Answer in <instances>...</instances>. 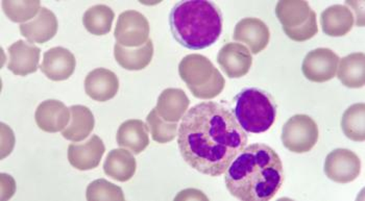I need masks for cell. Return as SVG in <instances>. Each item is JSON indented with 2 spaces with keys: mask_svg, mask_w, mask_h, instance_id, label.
<instances>
[{
  "mask_svg": "<svg viewBox=\"0 0 365 201\" xmlns=\"http://www.w3.org/2000/svg\"><path fill=\"white\" fill-rule=\"evenodd\" d=\"M182 119L178 134L180 153L191 168L202 175H225L247 148V133L233 113L220 103H198Z\"/></svg>",
  "mask_w": 365,
  "mask_h": 201,
  "instance_id": "cell-1",
  "label": "cell"
},
{
  "mask_svg": "<svg viewBox=\"0 0 365 201\" xmlns=\"http://www.w3.org/2000/svg\"><path fill=\"white\" fill-rule=\"evenodd\" d=\"M225 182L227 191L237 200L268 201L283 185V163L267 144H252L230 165Z\"/></svg>",
  "mask_w": 365,
  "mask_h": 201,
  "instance_id": "cell-2",
  "label": "cell"
},
{
  "mask_svg": "<svg viewBox=\"0 0 365 201\" xmlns=\"http://www.w3.org/2000/svg\"><path fill=\"white\" fill-rule=\"evenodd\" d=\"M169 26L182 46L193 51L208 48L222 35V10L206 0L180 1L169 14Z\"/></svg>",
  "mask_w": 365,
  "mask_h": 201,
  "instance_id": "cell-3",
  "label": "cell"
},
{
  "mask_svg": "<svg viewBox=\"0 0 365 201\" xmlns=\"http://www.w3.org/2000/svg\"><path fill=\"white\" fill-rule=\"evenodd\" d=\"M234 116L245 132H267L276 121L277 105L274 97L264 90L247 88L235 97Z\"/></svg>",
  "mask_w": 365,
  "mask_h": 201,
  "instance_id": "cell-4",
  "label": "cell"
},
{
  "mask_svg": "<svg viewBox=\"0 0 365 201\" xmlns=\"http://www.w3.org/2000/svg\"><path fill=\"white\" fill-rule=\"evenodd\" d=\"M179 73L193 96L212 99L224 90L225 81L210 60L202 54L185 56L179 65Z\"/></svg>",
  "mask_w": 365,
  "mask_h": 201,
  "instance_id": "cell-5",
  "label": "cell"
},
{
  "mask_svg": "<svg viewBox=\"0 0 365 201\" xmlns=\"http://www.w3.org/2000/svg\"><path fill=\"white\" fill-rule=\"evenodd\" d=\"M319 126L308 115H294L284 124L281 140L288 150L305 153L319 141Z\"/></svg>",
  "mask_w": 365,
  "mask_h": 201,
  "instance_id": "cell-6",
  "label": "cell"
},
{
  "mask_svg": "<svg viewBox=\"0 0 365 201\" xmlns=\"http://www.w3.org/2000/svg\"><path fill=\"white\" fill-rule=\"evenodd\" d=\"M150 24L145 16L130 10L119 15L114 36L121 46L137 48L150 40Z\"/></svg>",
  "mask_w": 365,
  "mask_h": 201,
  "instance_id": "cell-7",
  "label": "cell"
},
{
  "mask_svg": "<svg viewBox=\"0 0 365 201\" xmlns=\"http://www.w3.org/2000/svg\"><path fill=\"white\" fill-rule=\"evenodd\" d=\"M324 170L328 178L333 182L349 184L359 176L361 161L353 151L338 148L327 155Z\"/></svg>",
  "mask_w": 365,
  "mask_h": 201,
  "instance_id": "cell-8",
  "label": "cell"
},
{
  "mask_svg": "<svg viewBox=\"0 0 365 201\" xmlns=\"http://www.w3.org/2000/svg\"><path fill=\"white\" fill-rule=\"evenodd\" d=\"M339 61V56L331 49L317 48L304 58L302 71L307 80L324 83L336 76Z\"/></svg>",
  "mask_w": 365,
  "mask_h": 201,
  "instance_id": "cell-9",
  "label": "cell"
},
{
  "mask_svg": "<svg viewBox=\"0 0 365 201\" xmlns=\"http://www.w3.org/2000/svg\"><path fill=\"white\" fill-rule=\"evenodd\" d=\"M217 63L230 78H240L249 73L253 56L245 45L227 43L220 48Z\"/></svg>",
  "mask_w": 365,
  "mask_h": 201,
  "instance_id": "cell-10",
  "label": "cell"
},
{
  "mask_svg": "<svg viewBox=\"0 0 365 201\" xmlns=\"http://www.w3.org/2000/svg\"><path fill=\"white\" fill-rule=\"evenodd\" d=\"M269 39V29L258 18H245L236 24L234 29V40L245 43L254 54L264 51Z\"/></svg>",
  "mask_w": 365,
  "mask_h": 201,
  "instance_id": "cell-11",
  "label": "cell"
},
{
  "mask_svg": "<svg viewBox=\"0 0 365 201\" xmlns=\"http://www.w3.org/2000/svg\"><path fill=\"white\" fill-rule=\"evenodd\" d=\"M74 54L64 47H53L43 56L41 71L47 78L53 81L68 80L76 70Z\"/></svg>",
  "mask_w": 365,
  "mask_h": 201,
  "instance_id": "cell-12",
  "label": "cell"
},
{
  "mask_svg": "<svg viewBox=\"0 0 365 201\" xmlns=\"http://www.w3.org/2000/svg\"><path fill=\"white\" fill-rule=\"evenodd\" d=\"M85 91L90 98L105 103L116 96L119 81L116 74L106 68L92 70L85 80Z\"/></svg>",
  "mask_w": 365,
  "mask_h": 201,
  "instance_id": "cell-13",
  "label": "cell"
},
{
  "mask_svg": "<svg viewBox=\"0 0 365 201\" xmlns=\"http://www.w3.org/2000/svg\"><path fill=\"white\" fill-rule=\"evenodd\" d=\"M105 151L103 140L94 135L85 143L69 145V163L78 170H92L98 166Z\"/></svg>",
  "mask_w": 365,
  "mask_h": 201,
  "instance_id": "cell-14",
  "label": "cell"
},
{
  "mask_svg": "<svg viewBox=\"0 0 365 201\" xmlns=\"http://www.w3.org/2000/svg\"><path fill=\"white\" fill-rule=\"evenodd\" d=\"M71 118V110L62 101L55 99L43 101L36 110V123L46 133L64 130Z\"/></svg>",
  "mask_w": 365,
  "mask_h": 201,
  "instance_id": "cell-15",
  "label": "cell"
},
{
  "mask_svg": "<svg viewBox=\"0 0 365 201\" xmlns=\"http://www.w3.org/2000/svg\"><path fill=\"white\" fill-rule=\"evenodd\" d=\"M10 62L8 69L15 76H26L35 73L39 68L40 48L33 43L17 41L9 47Z\"/></svg>",
  "mask_w": 365,
  "mask_h": 201,
  "instance_id": "cell-16",
  "label": "cell"
},
{
  "mask_svg": "<svg viewBox=\"0 0 365 201\" xmlns=\"http://www.w3.org/2000/svg\"><path fill=\"white\" fill-rule=\"evenodd\" d=\"M58 26V19L55 14L42 6L35 19L20 24V31L29 42L43 44L55 37Z\"/></svg>",
  "mask_w": 365,
  "mask_h": 201,
  "instance_id": "cell-17",
  "label": "cell"
},
{
  "mask_svg": "<svg viewBox=\"0 0 365 201\" xmlns=\"http://www.w3.org/2000/svg\"><path fill=\"white\" fill-rule=\"evenodd\" d=\"M148 125L138 119L123 122L117 132V144L127 148L133 155H139L150 145Z\"/></svg>",
  "mask_w": 365,
  "mask_h": 201,
  "instance_id": "cell-18",
  "label": "cell"
},
{
  "mask_svg": "<svg viewBox=\"0 0 365 201\" xmlns=\"http://www.w3.org/2000/svg\"><path fill=\"white\" fill-rule=\"evenodd\" d=\"M189 105L190 101L182 90L169 88L160 95L155 110L163 120L178 123L186 114Z\"/></svg>",
  "mask_w": 365,
  "mask_h": 201,
  "instance_id": "cell-19",
  "label": "cell"
},
{
  "mask_svg": "<svg viewBox=\"0 0 365 201\" xmlns=\"http://www.w3.org/2000/svg\"><path fill=\"white\" fill-rule=\"evenodd\" d=\"M355 18L351 9L341 4L329 6L322 13L321 24L324 35L342 37L353 29Z\"/></svg>",
  "mask_w": 365,
  "mask_h": 201,
  "instance_id": "cell-20",
  "label": "cell"
},
{
  "mask_svg": "<svg viewBox=\"0 0 365 201\" xmlns=\"http://www.w3.org/2000/svg\"><path fill=\"white\" fill-rule=\"evenodd\" d=\"M154 56V44L148 40L145 44L137 48H127L116 43L114 45V58L121 67L130 71H139L152 62Z\"/></svg>",
  "mask_w": 365,
  "mask_h": 201,
  "instance_id": "cell-21",
  "label": "cell"
},
{
  "mask_svg": "<svg viewBox=\"0 0 365 201\" xmlns=\"http://www.w3.org/2000/svg\"><path fill=\"white\" fill-rule=\"evenodd\" d=\"M137 163L130 151L125 148L113 149L103 164V171L117 182L130 180L136 172Z\"/></svg>",
  "mask_w": 365,
  "mask_h": 201,
  "instance_id": "cell-22",
  "label": "cell"
},
{
  "mask_svg": "<svg viewBox=\"0 0 365 201\" xmlns=\"http://www.w3.org/2000/svg\"><path fill=\"white\" fill-rule=\"evenodd\" d=\"M314 13L307 1L283 0L276 6V15L283 29H295L305 26Z\"/></svg>",
  "mask_w": 365,
  "mask_h": 201,
  "instance_id": "cell-23",
  "label": "cell"
},
{
  "mask_svg": "<svg viewBox=\"0 0 365 201\" xmlns=\"http://www.w3.org/2000/svg\"><path fill=\"white\" fill-rule=\"evenodd\" d=\"M337 78L342 85L351 89L362 88L365 83V56L364 53L349 54L338 64Z\"/></svg>",
  "mask_w": 365,
  "mask_h": 201,
  "instance_id": "cell-24",
  "label": "cell"
},
{
  "mask_svg": "<svg viewBox=\"0 0 365 201\" xmlns=\"http://www.w3.org/2000/svg\"><path fill=\"white\" fill-rule=\"evenodd\" d=\"M71 122L64 130L62 135L72 142H80L89 137L96 125L93 114L85 105H72Z\"/></svg>",
  "mask_w": 365,
  "mask_h": 201,
  "instance_id": "cell-25",
  "label": "cell"
},
{
  "mask_svg": "<svg viewBox=\"0 0 365 201\" xmlns=\"http://www.w3.org/2000/svg\"><path fill=\"white\" fill-rule=\"evenodd\" d=\"M114 17V12L110 6L96 4L86 11L83 16V24L92 35H107L111 31Z\"/></svg>",
  "mask_w": 365,
  "mask_h": 201,
  "instance_id": "cell-26",
  "label": "cell"
},
{
  "mask_svg": "<svg viewBox=\"0 0 365 201\" xmlns=\"http://www.w3.org/2000/svg\"><path fill=\"white\" fill-rule=\"evenodd\" d=\"M365 105L364 103L351 105L342 115L341 128L346 138L355 142L365 139Z\"/></svg>",
  "mask_w": 365,
  "mask_h": 201,
  "instance_id": "cell-27",
  "label": "cell"
},
{
  "mask_svg": "<svg viewBox=\"0 0 365 201\" xmlns=\"http://www.w3.org/2000/svg\"><path fill=\"white\" fill-rule=\"evenodd\" d=\"M146 125L152 135L153 140L160 144L169 143L175 139L178 133V123L166 122L159 116L154 108L146 118Z\"/></svg>",
  "mask_w": 365,
  "mask_h": 201,
  "instance_id": "cell-28",
  "label": "cell"
},
{
  "mask_svg": "<svg viewBox=\"0 0 365 201\" xmlns=\"http://www.w3.org/2000/svg\"><path fill=\"white\" fill-rule=\"evenodd\" d=\"M40 1H2V9L12 21H26L33 18L41 10Z\"/></svg>",
  "mask_w": 365,
  "mask_h": 201,
  "instance_id": "cell-29",
  "label": "cell"
},
{
  "mask_svg": "<svg viewBox=\"0 0 365 201\" xmlns=\"http://www.w3.org/2000/svg\"><path fill=\"white\" fill-rule=\"evenodd\" d=\"M87 200H125L121 188L106 180H96L87 188Z\"/></svg>",
  "mask_w": 365,
  "mask_h": 201,
  "instance_id": "cell-30",
  "label": "cell"
},
{
  "mask_svg": "<svg viewBox=\"0 0 365 201\" xmlns=\"http://www.w3.org/2000/svg\"><path fill=\"white\" fill-rule=\"evenodd\" d=\"M283 31L289 39L295 41V42H305V41L312 39L319 33L317 14L314 13L311 16L309 21L305 26L295 29H283Z\"/></svg>",
  "mask_w": 365,
  "mask_h": 201,
  "instance_id": "cell-31",
  "label": "cell"
},
{
  "mask_svg": "<svg viewBox=\"0 0 365 201\" xmlns=\"http://www.w3.org/2000/svg\"><path fill=\"white\" fill-rule=\"evenodd\" d=\"M207 200L208 198L204 195L202 192L198 191V190L195 189H188L185 190V191H182L179 195L175 197V200Z\"/></svg>",
  "mask_w": 365,
  "mask_h": 201,
  "instance_id": "cell-32",
  "label": "cell"
}]
</instances>
